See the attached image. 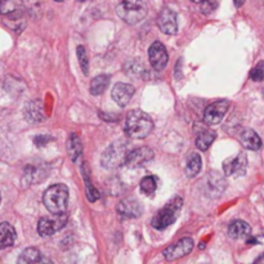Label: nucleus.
Segmentation results:
<instances>
[{"instance_id":"nucleus-26","label":"nucleus","mask_w":264,"mask_h":264,"mask_svg":"<svg viewBox=\"0 0 264 264\" xmlns=\"http://www.w3.org/2000/svg\"><path fill=\"white\" fill-rule=\"evenodd\" d=\"M87 168H88V165L84 164V166H83V176H84L85 187H87V198H88V200L90 201V202H94L95 200H98L101 195H99L98 190L93 186L92 180L89 178V173L88 170H87Z\"/></svg>"},{"instance_id":"nucleus-9","label":"nucleus","mask_w":264,"mask_h":264,"mask_svg":"<svg viewBox=\"0 0 264 264\" xmlns=\"http://www.w3.org/2000/svg\"><path fill=\"white\" fill-rule=\"evenodd\" d=\"M247 158L243 152H240L239 155L229 157L223 162V172L228 176H241L246 173Z\"/></svg>"},{"instance_id":"nucleus-11","label":"nucleus","mask_w":264,"mask_h":264,"mask_svg":"<svg viewBox=\"0 0 264 264\" xmlns=\"http://www.w3.org/2000/svg\"><path fill=\"white\" fill-rule=\"evenodd\" d=\"M154 158V151L148 147H138L131 151L127 156V164L129 168H142L151 162Z\"/></svg>"},{"instance_id":"nucleus-28","label":"nucleus","mask_w":264,"mask_h":264,"mask_svg":"<svg viewBox=\"0 0 264 264\" xmlns=\"http://www.w3.org/2000/svg\"><path fill=\"white\" fill-rule=\"evenodd\" d=\"M76 54H78V61L79 65H80L81 70L85 75L89 74V60L88 54H87V50H85V46L79 45L78 49H76Z\"/></svg>"},{"instance_id":"nucleus-27","label":"nucleus","mask_w":264,"mask_h":264,"mask_svg":"<svg viewBox=\"0 0 264 264\" xmlns=\"http://www.w3.org/2000/svg\"><path fill=\"white\" fill-rule=\"evenodd\" d=\"M156 188H157V182H156L155 176H148L141 180V191L147 196L155 194Z\"/></svg>"},{"instance_id":"nucleus-18","label":"nucleus","mask_w":264,"mask_h":264,"mask_svg":"<svg viewBox=\"0 0 264 264\" xmlns=\"http://www.w3.org/2000/svg\"><path fill=\"white\" fill-rule=\"evenodd\" d=\"M67 152H68V156H70L72 161H78V158L83 154V143H81L79 134L74 133L70 135L68 142H67Z\"/></svg>"},{"instance_id":"nucleus-8","label":"nucleus","mask_w":264,"mask_h":264,"mask_svg":"<svg viewBox=\"0 0 264 264\" xmlns=\"http://www.w3.org/2000/svg\"><path fill=\"white\" fill-rule=\"evenodd\" d=\"M194 240L191 237H184V239H180L174 245H170L169 247H166L162 254H164V258L166 261H176L179 258L188 255L194 249Z\"/></svg>"},{"instance_id":"nucleus-3","label":"nucleus","mask_w":264,"mask_h":264,"mask_svg":"<svg viewBox=\"0 0 264 264\" xmlns=\"http://www.w3.org/2000/svg\"><path fill=\"white\" fill-rule=\"evenodd\" d=\"M116 13L124 22L135 25L147 16V4L145 0H123L117 5Z\"/></svg>"},{"instance_id":"nucleus-6","label":"nucleus","mask_w":264,"mask_h":264,"mask_svg":"<svg viewBox=\"0 0 264 264\" xmlns=\"http://www.w3.org/2000/svg\"><path fill=\"white\" fill-rule=\"evenodd\" d=\"M67 214L62 213V214H53L52 217H43L38 222V233L43 237L53 236L54 233L64 228L66 225Z\"/></svg>"},{"instance_id":"nucleus-24","label":"nucleus","mask_w":264,"mask_h":264,"mask_svg":"<svg viewBox=\"0 0 264 264\" xmlns=\"http://www.w3.org/2000/svg\"><path fill=\"white\" fill-rule=\"evenodd\" d=\"M110 84V76L109 75H98L90 83V93L93 95H99L105 93Z\"/></svg>"},{"instance_id":"nucleus-4","label":"nucleus","mask_w":264,"mask_h":264,"mask_svg":"<svg viewBox=\"0 0 264 264\" xmlns=\"http://www.w3.org/2000/svg\"><path fill=\"white\" fill-rule=\"evenodd\" d=\"M182 205H183V200L179 198V196H176L174 198L168 202V204L164 206L162 209L156 213V215L152 218V227L156 229H165L168 228L169 225H172L173 223L176 222L178 215H179V211L182 209Z\"/></svg>"},{"instance_id":"nucleus-5","label":"nucleus","mask_w":264,"mask_h":264,"mask_svg":"<svg viewBox=\"0 0 264 264\" xmlns=\"http://www.w3.org/2000/svg\"><path fill=\"white\" fill-rule=\"evenodd\" d=\"M128 145L121 141H117L110 146L105 152H103L101 162L106 169H113L117 168L121 164L127 161L128 156Z\"/></svg>"},{"instance_id":"nucleus-12","label":"nucleus","mask_w":264,"mask_h":264,"mask_svg":"<svg viewBox=\"0 0 264 264\" xmlns=\"http://www.w3.org/2000/svg\"><path fill=\"white\" fill-rule=\"evenodd\" d=\"M157 26L166 35H176L178 30L176 23V14L170 8H164L157 18Z\"/></svg>"},{"instance_id":"nucleus-21","label":"nucleus","mask_w":264,"mask_h":264,"mask_svg":"<svg viewBox=\"0 0 264 264\" xmlns=\"http://www.w3.org/2000/svg\"><path fill=\"white\" fill-rule=\"evenodd\" d=\"M206 184L210 187V191L213 194V196H218L224 191V188L227 187V183L224 182L222 176H219L218 173H211L209 174L208 178H206Z\"/></svg>"},{"instance_id":"nucleus-10","label":"nucleus","mask_w":264,"mask_h":264,"mask_svg":"<svg viewBox=\"0 0 264 264\" xmlns=\"http://www.w3.org/2000/svg\"><path fill=\"white\" fill-rule=\"evenodd\" d=\"M148 58H150L151 66L157 71L164 70L169 61L166 48L160 42H155L154 44H151L148 49Z\"/></svg>"},{"instance_id":"nucleus-35","label":"nucleus","mask_w":264,"mask_h":264,"mask_svg":"<svg viewBox=\"0 0 264 264\" xmlns=\"http://www.w3.org/2000/svg\"><path fill=\"white\" fill-rule=\"evenodd\" d=\"M54 1H58V3H60V1H64V0H54Z\"/></svg>"},{"instance_id":"nucleus-33","label":"nucleus","mask_w":264,"mask_h":264,"mask_svg":"<svg viewBox=\"0 0 264 264\" xmlns=\"http://www.w3.org/2000/svg\"><path fill=\"white\" fill-rule=\"evenodd\" d=\"M233 1H235V5H236L237 8L242 7V4L245 3V0H233Z\"/></svg>"},{"instance_id":"nucleus-36","label":"nucleus","mask_w":264,"mask_h":264,"mask_svg":"<svg viewBox=\"0 0 264 264\" xmlns=\"http://www.w3.org/2000/svg\"><path fill=\"white\" fill-rule=\"evenodd\" d=\"M0 201H1V194H0Z\"/></svg>"},{"instance_id":"nucleus-19","label":"nucleus","mask_w":264,"mask_h":264,"mask_svg":"<svg viewBox=\"0 0 264 264\" xmlns=\"http://www.w3.org/2000/svg\"><path fill=\"white\" fill-rule=\"evenodd\" d=\"M25 113L28 121H31V123H42L45 119L42 105L38 101L27 103L25 109Z\"/></svg>"},{"instance_id":"nucleus-14","label":"nucleus","mask_w":264,"mask_h":264,"mask_svg":"<svg viewBox=\"0 0 264 264\" xmlns=\"http://www.w3.org/2000/svg\"><path fill=\"white\" fill-rule=\"evenodd\" d=\"M142 206L137 200L134 198H127L123 200L117 205V214L120 218L123 219H132L138 218L141 215Z\"/></svg>"},{"instance_id":"nucleus-16","label":"nucleus","mask_w":264,"mask_h":264,"mask_svg":"<svg viewBox=\"0 0 264 264\" xmlns=\"http://www.w3.org/2000/svg\"><path fill=\"white\" fill-rule=\"evenodd\" d=\"M228 235L233 240L249 239L251 235V227L243 220H235L228 225Z\"/></svg>"},{"instance_id":"nucleus-2","label":"nucleus","mask_w":264,"mask_h":264,"mask_svg":"<svg viewBox=\"0 0 264 264\" xmlns=\"http://www.w3.org/2000/svg\"><path fill=\"white\" fill-rule=\"evenodd\" d=\"M68 198L70 194L66 184H53L44 192L43 202L45 205L46 210L50 211L52 214H62L66 213Z\"/></svg>"},{"instance_id":"nucleus-32","label":"nucleus","mask_w":264,"mask_h":264,"mask_svg":"<svg viewBox=\"0 0 264 264\" xmlns=\"http://www.w3.org/2000/svg\"><path fill=\"white\" fill-rule=\"evenodd\" d=\"M254 263L255 264H264V253L262 254L261 257H258L255 261H254Z\"/></svg>"},{"instance_id":"nucleus-15","label":"nucleus","mask_w":264,"mask_h":264,"mask_svg":"<svg viewBox=\"0 0 264 264\" xmlns=\"http://www.w3.org/2000/svg\"><path fill=\"white\" fill-rule=\"evenodd\" d=\"M17 239V233L13 225L8 222L0 223V250L12 246Z\"/></svg>"},{"instance_id":"nucleus-23","label":"nucleus","mask_w":264,"mask_h":264,"mask_svg":"<svg viewBox=\"0 0 264 264\" xmlns=\"http://www.w3.org/2000/svg\"><path fill=\"white\" fill-rule=\"evenodd\" d=\"M43 261L42 253L36 247H28L26 250L22 251V254L18 258L20 264H31V263H40Z\"/></svg>"},{"instance_id":"nucleus-34","label":"nucleus","mask_w":264,"mask_h":264,"mask_svg":"<svg viewBox=\"0 0 264 264\" xmlns=\"http://www.w3.org/2000/svg\"><path fill=\"white\" fill-rule=\"evenodd\" d=\"M192 1H195V3H198V4H201L202 1H205V0H192Z\"/></svg>"},{"instance_id":"nucleus-17","label":"nucleus","mask_w":264,"mask_h":264,"mask_svg":"<svg viewBox=\"0 0 264 264\" xmlns=\"http://www.w3.org/2000/svg\"><path fill=\"white\" fill-rule=\"evenodd\" d=\"M241 143L243 147L251 151H258L262 148V139L257 133L251 129H245L241 134Z\"/></svg>"},{"instance_id":"nucleus-13","label":"nucleus","mask_w":264,"mask_h":264,"mask_svg":"<svg viewBox=\"0 0 264 264\" xmlns=\"http://www.w3.org/2000/svg\"><path fill=\"white\" fill-rule=\"evenodd\" d=\"M134 94V87L127 83H116L113 85L111 97L120 107H125L128 103L131 102L132 97Z\"/></svg>"},{"instance_id":"nucleus-7","label":"nucleus","mask_w":264,"mask_h":264,"mask_svg":"<svg viewBox=\"0 0 264 264\" xmlns=\"http://www.w3.org/2000/svg\"><path fill=\"white\" fill-rule=\"evenodd\" d=\"M228 109L229 102L228 101H225V99L210 103L204 111L205 124H208L210 127L219 124L223 120V117L225 116V113H227Z\"/></svg>"},{"instance_id":"nucleus-22","label":"nucleus","mask_w":264,"mask_h":264,"mask_svg":"<svg viewBox=\"0 0 264 264\" xmlns=\"http://www.w3.org/2000/svg\"><path fill=\"white\" fill-rule=\"evenodd\" d=\"M201 157L198 155V152H192L188 157H187V162H186V176L188 178H195L198 176V173L201 170Z\"/></svg>"},{"instance_id":"nucleus-25","label":"nucleus","mask_w":264,"mask_h":264,"mask_svg":"<svg viewBox=\"0 0 264 264\" xmlns=\"http://www.w3.org/2000/svg\"><path fill=\"white\" fill-rule=\"evenodd\" d=\"M21 9V0H1L0 1V12L4 16H13V14L20 13Z\"/></svg>"},{"instance_id":"nucleus-1","label":"nucleus","mask_w":264,"mask_h":264,"mask_svg":"<svg viewBox=\"0 0 264 264\" xmlns=\"http://www.w3.org/2000/svg\"><path fill=\"white\" fill-rule=\"evenodd\" d=\"M154 129V121L150 115L143 112L142 110H133L127 115L125 121V132L128 137L133 139H143Z\"/></svg>"},{"instance_id":"nucleus-37","label":"nucleus","mask_w":264,"mask_h":264,"mask_svg":"<svg viewBox=\"0 0 264 264\" xmlns=\"http://www.w3.org/2000/svg\"><path fill=\"white\" fill-rule=\"evenodd\" d=\"M81 1H85V0H81Z\"/></svg>"},{"instance_id":"nucleus-29","label":"nucleus","mask_w":264,"mask_h":264,"mask_svg":"<svg viewBox=\"0 0 264 264\" xmlns=\"http://www.w3.org/2000/svg\"><path fill=\"white\" fill-rule=\"evenodd\" d=\"M250 78L254 81H263L264 80V61H261L257 66L254 67L250 72Z\"/></svg>"},{"instance_id":"nucleus-30","label":"nucleus","mask_w":264,"mask_h":264,"mask_svg":"<svg viewBox=\"0 0 264 264\" xmlns=\"http://www.w3.org/2000/svg\"><path fill=\"white\" fill-rule=\"evenodd\" d=\"M213 9H214V7H213V4H211L209 0H205V1L201 3V11H202V13L208 14V13H210Z\"/></svg>"},{"instance_id":"nucleus-20","label":"nucleus","mask_w":264,"mask_h":264,"mask_svg":"<svg viewBox=\"0 0 264 264\" xmlns=\"http://www.w3.org/2000/svg\"><path fill=\"white\" fill-rule=\"evenodd\" d=\"M217 134L215 132L210 131V129H201L198 132V137H196V147L200 151H206L211 146V143L215 141Z\"/></svg>"},{"instance_id":"nucleus-31","label":"nucleus","mask_w":264,"mask_h":264,"mask_svg":"<svg viewBox=\"0 0 264 264\" xmlns=\"http://www.w3.org/2000/svg\"><path fill=\"white\" fill-rule=\"evenodd\" d=\"M49 139H50L49 137H44V135H40V137H36L34 141H35V145L43 146V145H45L46 142L49 141Z\"/></svg>"}]
</instances>
